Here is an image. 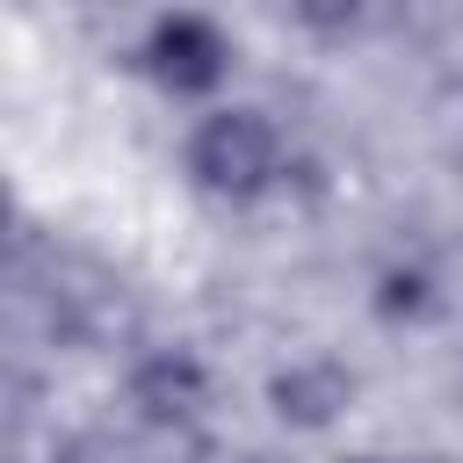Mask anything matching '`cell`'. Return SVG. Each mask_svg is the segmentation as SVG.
Instances as JSON below:
<instances>
[{
    "label": "cell",
    "mask_w": 463,
    "mask_h": 463,
    "mask_svg": "<svg viewBox=\"0 0 463 463\" xmlns=\"http://www.w3.org/2000/svg\"><path fill=\"white\" fill-rule=\"evenodd\" d=\"M427 304H434V282L420 268H383L376 275V311L383 318H420Z\"/></svg>",
    "instance_id": "obj_5"
},
{
    "label": "cell",
    "mask_w": 463,
    "mask_h": 463,
    "mask_svg": "<svg viewBox=\"0 0 463 463\" xmlns=\"http://www.w3.org/2000/svg\"><path fill=\"white\" fill-rule=\"evenodd\" d=\"M347 405H354V369L340 354H289L268 376V412L297 434H326Z\"/></svg>",
    "instance_id": "obj_4"
},
{
    "label": "cell",
    "mask_w": 463,
    "mask_h": 463,
    "mask_svg": "<svg viewBox=\"0 0 463 463\" xmlns=\"http://www.w3.org/2000/svg\"><path fill=\"white\" fill-rule=\"evenodd\" d=\"M347 463H383V456H347Z\"/></svg>",
    "instance_id": "obj_6"
},
{
    "label": "cell",
    "mask_w": 463,
    "mask_h": 463,
    "mask_svg": "<svg viewBox=\"0 0 463 463\" xmlns=\"http://www.w3.org/2000/svg\"><path fill=\"white\" fill-rule=\"evenodd\" d=\"M210 362L195 354V347H145L137 362H130V376H123V405L145 420V427H159V434H181V427H195L203 412H210Z\"/></svg>",
    "instance_id": "obj_3"
},
{
    "label": "cell",
    "mask_w": 463,
    "mask_h": 463,
    "mask_svg": "<svg viewBox=\"0 0 463 463\" xmlns=\"http://www.w3.org/2000/svg\"><path fill=\"white\" fill-rule=\"evenodd\" d=\"M232 65H239V43H232V29H224L217 14H203V7H166V14H152L145 36H137V72H145L166 101H203V109H217L224 87H232Z\"/></svg>",
    "instance_id": "obj_2"
},
{
    "label": "cell",
    "mask_w": 463,
    "mask_h": 463,
    "mask_svg": "<svg viewBox=\"0 0 463 463\" xmlns=\"http://www.w3.org/2000/svg\"><path fill=\"white\" fill-rule=\"evenodd\" d=\"M181 174H188L195 195L246 210V203H260V195H275V188L289 181V137H282V123H275L268 109H253V101H217V109H203V116L188 123V137H181Z\"/></svg>",
    "instance_id": "obj_1"
}]
</instances>
